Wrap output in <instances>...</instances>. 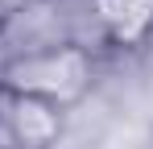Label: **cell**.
Instances as JSON below:
<instances>
[{
  "label": "cell",
  "instance_id": "1",
  "mask_svg": "<svg viewBox=\"0 0 153 149\" xmlns=\"http://www.w3.org/2000/svg\"><path fill=\"white\" fill-rule=\"evenodd\" d=\"M91 83H95V54L75 50V46L37 50V54H21V58L0 62V91L42 99L58 112L75 108L91 91Z\"/></svg>",
  "mask_w": 153,
  "mask_h": 149
},
{
  "label": "cell",
  "instance_id": "2",
  "mask_svg": "<svg viewBox=\"0 0 153 149\" xmlns=\"http://www.w3.org/2000/svg\"><path fill=\"white\" fill-rule=\"evenodd\" d=\"M0 128L8 149H50L62 133V112L42 99L0 91Z\"/></svg>",
  "mask_w": 153,
  "mask_h": 149
},
{
  "label": "cell",
  "instance_id": "3",
  "mask_svg": "<svg viewBox=\"0 0 153 149\" xmlns=\"http://www.w3.org/2000/svg\"><path fill=\"white\" fill-rule=\"evenodd\" d=\"M108 46H141L153 29V0H100Z\"/></svg>",
  "mask_w": 153,
  "mask_h": 149
}]
</instances>
